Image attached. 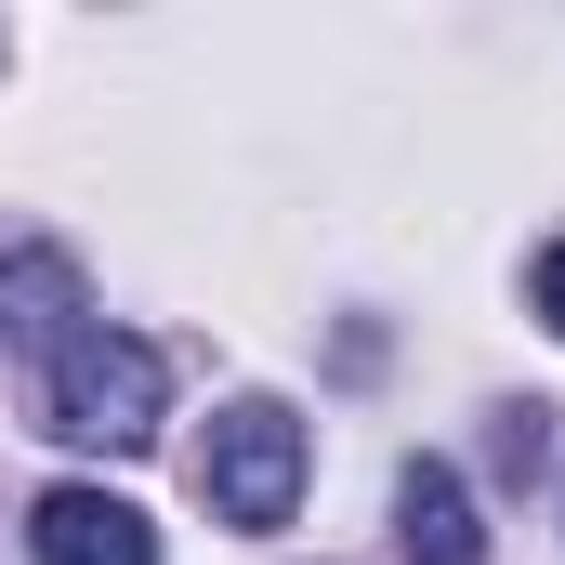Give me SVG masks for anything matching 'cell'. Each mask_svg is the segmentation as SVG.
Here are the masks:
<instances>
[{
    "instance_id": "5",
    "label": "cell",
    "mask_w": 565,
    "mask_h": 565,
    "mask_svg": "<svg viewBox=\"0 0 565 565\" xmlns=\"http://www.w3.org/2000/svg\"><path fill=\"white\" fill-rule=\"evenodd\" d=\"M395 540H408V565H487L473 500H460V473H447V460H408V473H395Z\"/></svg>"
},
{
    "instance_id": "1",
    "label": "cell",
    "mask_w": 565,
    "mask_h": 565,
    "mask_svg": "<svg viewBox=\"0 0 565 565\" xmlns=\"http://www.w3.org/2000/svg\"><path fill=\"white\" fill-rule=\"evenodd\" d=\"M158 395H171V369H158V342L132 329H79L66 355H53V382H40V422L66 434V447H145L158 434Z\"/></svg>"
},
{
    "instance_id": "4",
    "label": "cell",
    "mask_w": 565,
    "mask_h": 565,
    "mask_svg": "<svg viewBox=\"0 0 565 565\" xmlns=\"http://www.w3.org/2000/svg\"><path fill=\"white\" fill-rule=\"evenodd\" d=\"M79 250H0V342L13 355H66L79 329Z\"/></svg>"
},
{
    "instance_id": "7",
    "label": "cell",
    "mask_w": 565,
    "mask_h": 565,
    "mask_svg": "<svg viewBox=\"0 0 565 565\" xmlns=\"http://www.w3.org/2000/svg\"><path fill=\"white\" fill-rule=\"evenodd\" d=\"M540 316H553V329H565V237H553V250H540Z\"/></svg>"
},
{
    "instance_id": "2",
    "label": "cell",
    "mask_w": 565,
    "mask_h": 565,
    "mask_svg": "<svg viewBox=\"0 0 565 565\" xmlns=\"http://www.w3.org/2000/svg\"><path fill=\"white\" fill-rule=\"evenodd\" d=\"M198 500H211L224 526H289V500H302V422H289L277 395H237V408L211 422Z\"/></svg>"
},
{
    "instance_id": "6",
    "label": "cell",
    "mask_w": 565,
    "mask_h": 565,
    "mask_svg": "<svg viewBox=\"0 0 565 565\" xmlns=\"http://www.w3.org/2000/svg\"><path fill=\"white\" fill-rule=\"evenodd\" d=\"M540 447H553V408H500V473H540Z\"/></svg>"
},
{
    "instance_id": "3",
    "label": "cell",
    "mask_w": 565,
    "mask_h": 565,
    "mask_svg": "<svg viewBox=\"0 0 565 565\" xmlns=\"http://www.w3.org/2000/svg\"><path fill=\"white\" fill-rule=\"evenodd\" d=\"M26 540H40V565H158V526L119 487H40Z\"/></svg>"
}]
</instances>
